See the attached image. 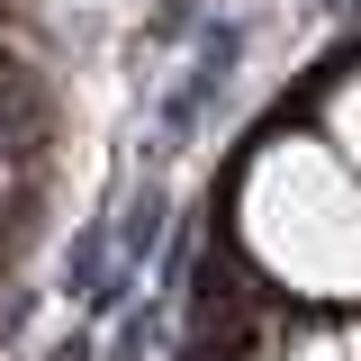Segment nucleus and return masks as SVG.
Listing matches in <instances>:
<instances>
[{
	"label": "nucleus",
	"mask_w": 361,
	"mask_h": 361,
	"mask_svg": "<svg viewBox=\"0 0 361 361\" xmlns=\"http://www.w3.org/2000/svg\"><path fill=\"white\" fill-rule=\"evenodd\" d=\"M226 253L271 307H361V172L316 118L262 127L235 154Z\"/></svg>",
	"instance_id": "f257e3e1"
},
{
	"label": "nucleus",
	"mask_w": 361,
	"mask_h": 361,
	"mask_svg": "<svg viewBox=\"0 0 361 361\" xmlns=\"http://www.w3.org/2000/svg\"><path fill=\"white\" fill-rule=\"evenodd\" d=\"M262 353L271 361H361V307H280Z\"/></svg>",
	"instance_id": "f03ea898"
},
{
	"label": "nucleus",
	"mask_w": 361,
	"mask_h": 361,
	"mask_svg": "<svg viewBox=\"0 0 361 361\" xmlns=\"http://www.w3.org/2000/svg\"><path fill=\"white\" fill-rule=\"evenodd\" d=\"M307 118L325 127V145L361 172V63H343L334 82H316V109H307Z\"/></svg>",
	"instance_id": "7ed1b4c3"
}]
</instances>
